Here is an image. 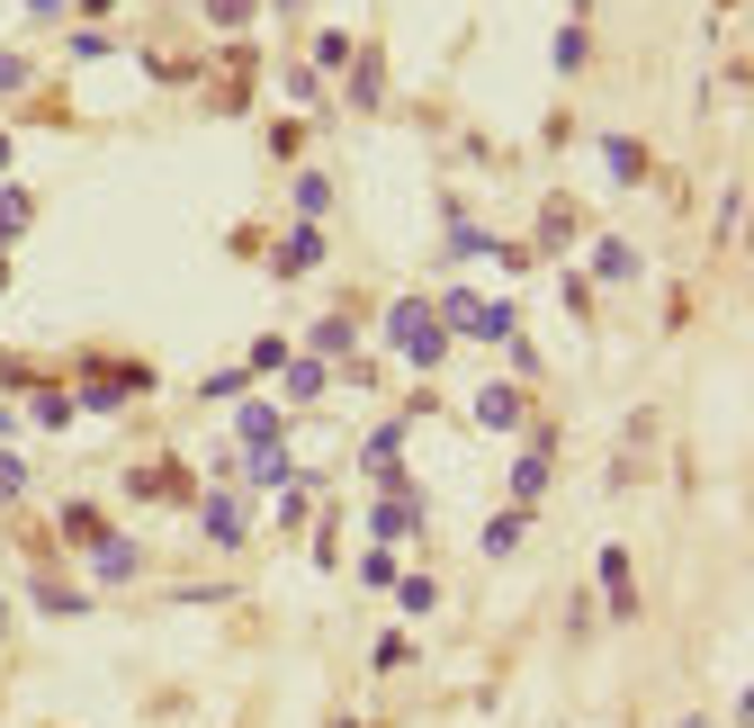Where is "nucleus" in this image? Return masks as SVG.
<instances>
[{
	"mask_svg": "<svg viewBox=\"0 0 754 728\" xmlns=\"http://www.w3.org/2000/svg\"><path fill=\"white\" fill-rule=\"evenodd\" d=\"M386 334H395V342H404V360H423V369H432V360H440V324H432V315H423V306H395V324H386Z\"/></svg>",
	"mask_w": 754,
	"mask_h": 728,
	"instance_id": "1",
	"label": "nucleus"
},
{
	"mask_svg": "<svg viewBox=\"0 0 754 728\" xmlns=\"http://www.w3.org/2000/svg\"><path fill=\"white\" fill-rule=\"evenodd\" d=\"M91 567H99L108 584H126V576L145 567V558H135V540H99V549H91Z\"/></svg>",
	"mask_w": 754,
	"mask_h": 728,
	"instance_id": "2",
	"label": "nucleus"
},
{
	"mask_svg": "<svg viewBox=\"0 0 754 728\" xmlns=\"http://www.w3.org/2000/svg\"><path fill=\"white\" fill-rule=\"evenodd\" d=\"M315 252H323V234H315V225H297V234L279 243V271H315Z\"/></svg>",
	"mask_w": 754,
	"mask_h": 728,
	"instance_id": "3",
	"label": "nucleus"
},
{
	"mask_svg": "<svg viewBox=\"0 0 754 728\" xmlns=\"http://www.w3.org/2000/svg\"><path fill=\"white\" fill-rule=\"evenodd\" d=\"M593 271H602V279H638V252H629V243H602Z\"/></svg>",
	"mask_w": 754,
	"mask_h": 728,
	"instance_id": "4",
	"label": "nucleus"
},
{
	"mask_svg": "<svg viewBox=\"0 0 754 728\" xmlns=\"http://www.w3.org/2000/svg\"><path fill=\"white\" fill-rule=\"evenodd\" d=\"M208 531L216 540H243V504H208Z\"/></svg>",
	"mask_w": 754,
	"mask_h": 728,
	"instance_id": "5",
	"label": "nucleus"
},
{
	"mask_svg": "<svg viewBox=\"0 0 754 728\" xmlns=\"http://www.w3.org/2000/svg\"><path fill=\"white\" fill-rule=\"evenodd\" d=\"M19 82H28V63H19V54H0V91H19Z\"/></svg>",
	"mask_w": 754,
	"mask_h": 728,
	"instance_id": "6",
	"label": "nucleus"
},
{
	"mask_svg": "<svg viewBox=\"0 0 754 728\" xmlns=\"http://www.w3.org/2000/svg\"><path fill=\"white\" fill-rule=\"evenodd\" d=\"M28 477H19V458H0V495H19Z\"/></svg>",
	"mask_w": 754,
	"mask_h": 728,
	"instance_id": "7",
	"label": "nucleus"
}]
</instances>
